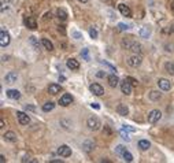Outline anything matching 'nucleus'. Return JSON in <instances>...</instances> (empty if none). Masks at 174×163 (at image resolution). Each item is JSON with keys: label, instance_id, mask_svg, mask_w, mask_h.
<instances>
[{"label": "nucleus", "instance_id": "obj_1", "mask_svg": "<svg viewBox=\"0 0 174 163\" xmlns=\"http://www.w3.org/2000/svg\"><path fill=\"white\" fill-rule=\"evenodd\" d=\"M87 125H88V127H89L91 130H99V129H100V126H102V122H100L99 118H96V117H91V118H88Z\"/></svg>", "mask_w": 174, "mask_h": 163}, {"label": "nucleus", "instance_id": "obj_2", "mask_svg": "<svg viewBox=\"0 0 174 163\" xmlns=\"http://www.w3.org/2000/svg\"><path fill=\"white\" fill-rule=\"evenodd\" d=\"M162 118V113L159 110H152L148 114V122L150 123H156L159 122V119Z\"/></svg>", "mask_w": 174, "mask_h": 163}, {"label": "nucleus", "instance_id": "obj_3", "mask_svg": "<svg viewBox=\"0 0 174 163\" xmlns=\"http://www.w3.org/2000/svg\"><path fill=\"white\" fill-rule=\"evenodd\" d=\"M10 40H11L10 34H8L4 29H2V30H0V45H2V47H7L8 44H10Z\"/></svg>", "mask_w": 174, "mask_h": 163}, {"label": "nucleus", "instance_id": "obj_4", "mask_svg": "<svg viewBox=\"0 0 174 163\" xmlns=\"http://www.w3.org/2000/svg\"><path fill=\"white\" fill-rule=\"evenodd\" d=\"M128 65L129 66H132V67H137V66H140L141 65V56L140 55H133V56H130L128 59Z\"/></svg>", "mask_w": 174, "mask_h": 163}, {"label": "nucleus", "instance_id": "obj_5", "mask_svg": "<svg viewBox=\"0 0 174 163\" xmlns=\"http://www.w3.org/2000/svg\"><path fill=\"white\" fill-rule=\"evenodd\" d=\"M17 118H18V121H19L21 125H28L30 122L29 115H28L26 113H23V111H18V113H17Z\"/></svg>", "mask_w": 174, "mask_h": 163}, {"label": "nucleus", "instance_id": "obj_6", "mask_svg": "<svg viewBox=\"0 0 174 163\" xmlns=\"http://www.w3.org/2000/svg\"><path fill=\"white\" fill-rule=\"evenodd\" d=\"M132 85L130 82L128 81V79H123V81L121 82V91H122V93H125V95H130L132 93Z\"/></svg>", "mask_w": 174, "mask_h": 163}, {"label": "nucleus", "instance_id": "obj_7", "mask_svg": "<svg viewBox=\"0 0 174 163\" xmlns=\"http://www.w3.org/2000/svg\"><path fill=\"white\" fill-rule=\"evenodd\" d=\"M89 89H91V92H92L93 95H96V96H102L104 93V89H103V86L100 84H92L89 86Z\"/></svg>", "mask_w": 174, "mask_h": 163}, {"label": "nucleus", "instance_id": "obj_8", "mask_svg": "<svg viewBox=\"0 0 174 163\" xmlns=\"http://www.w3.org/2000/svg\"><path fill=\"white\" fill-rule=\"evenodd\" d=\"M73 103V97H71V95H69V93H65V95H62L61 96V99H59V104L61 105H69V104H71Z\"/></svg>", "mask_w": 174, "mask_h": 163}, {"label": "nucleus", "instance_id": "obj_9", "mask_svg": "<svg viewBox=\"0 0 174 163\" xmlns=\"http://www.w3.org/2000/svg\"><path fill=\"white\" fill-rule=\"evenodd\" d=\"M58 153L63 158H69L71 155V148H69L67 145H61L58 148Z\"/></svg>", "mask_w": 174, "mask_h": 163}, {"label": "nucleus", "instance_id": "obj_10", "mask_svg": "<svg viewBox=\"0 0 174 163\" xmlns=\"http://www.w3.org/2000/svg\"><path fill=\"white\" fill-rule=\"evenodd\" d=\"M158 85H159V88L162 89V91H169V89L172 88L170 81L169 79H166V78H159L158 79Z\"/></svg>", "mask_w": 174, "mask_h": 163}, {"label": "nucleus", "instance_id": "obj_11", "mask_svg": "<svg viewBox=\"0 0 174 163\" xmlns=\"http://www.w3.org/2000/svg\"><path fill=\"white\" fill-rule=\"evenodd\" d=\"M118 10H119V12H121L123 17H132V10L129 8L126 4H119Z\"/></svg>", "mask_w": 174, "mask_h": 163}, {"label": "nucleus", "instance_id": "obj_12", "mask_svg": "<svg viewBox=\"0 0 174 163\" xmlns=\"http://www.w3.org/2000/svg\"><path fill=\"white\" fill-rule=\"evenodd\" d=\"M25 25H26L29 29H36L37 28V22H36V18L34 17H28L26 19H25Z\"/></svg>", "mask_w": 174, "mask_h": 163}, {"label": "nucleus", "instance_id": "obj_13", "mask_svg": "<svg viewBox=\"0 0 174 163\" xmlns=\"http://www.w3.org/2000/svg\"><path fill=\"white\" fill-rule=\"evenodd\" d=\"M66 65H67V67H69L70 70H78V69H80V63H78V60L73 59V58H70V59H67Z\"/></svg>", "mask_w": 174, "mask_h": 163}, {"label": "nucleus", "instance_id": "obj_14", "mask_svg": "<svg viewBox=\"0 0 174 163\" xmlns=\"http://www.w3.org/2000/svg\"><path fill=\"white\" fill-rule=\"evenodd\" d=\"M3 139L8 143H15L17 141V134H15L14 132H6L4 134H3Z\"/></svg>", "mask_w": 174, "mask_h": 163}, {"label": "nucleus", "instance_id": "obj_15", "mask_svg": "<svg viewBox=\"0 0 174 163\" xmlns=\"http://www.w3.org/2000/svg\"><path fill=\"white\" fill-rule=\"evenodd\" d=\"M48 92L51 95H58V93H61L62 92V86L58 85V84H51L48 86Z\"/></svg>", "mask_w": 174, "mask_h": 163}, {"label": "nucleus", "instance_id": "obj_16", "mask_svg": "<svg viewBox=\"0 0 174 163\" xmlns=\"http://www.w3.org/2000/svg\"><path fill=\"white\" fill-rule=\"evenodd\" d=\"M17 79H18L17 73H8V74H6V77H4V81L7 82V84H14V82H17Z\"/></svg>", "mask_w": 174, "mask_h": 163}, {"label": "nucleus", "instance_id": "obj_17", "mask_svg": "<svg viewBox=\"0 0 174 163\" xmlns=\"http://www.w3.org/2000/svg\"><path fill=\"white\" fill-rule=\"evenodd\" d=\"M6 93H7V96H8L10 99H12V100H18V99L21 97L19 91H17V89H8Z\"/></svg>", "mask_w": 174, "mask_h": 163}, {"label": "nucleus", "instance_id": "obj_18", "mask_svg": "<svg viewBox=\"0 0 174 163\" xmlns=\"http://www.w3.org/2000/svg\"><path fill=\"white\" fill-rule=\"evenodd\" d=\"M117 113L119 115H122V117H126V115L129 114V108L126 107V104H118V107H117Z\"/></svg>", "mask_w": 174, "mask_h": 163}, {"label": "nucleus", "instance_id": "obj_19", "mask_svg": "<svg viewBox=\"0 0 174 163\" xmlns=\"http://www.w3.org/2000/svg\"><path fill=\"white\" fill-rule=\"evenodd\" d=\"M107 79H108V85L112 86V88H115V86L118 85V82H119V78L115 74H110L108 77H107Z\"/></svg>", "mask_w": 174, "mask_h": 163}, {"label": "nucleus", "instance_id": "obj_20", "mask_svg": "<svg viewBox=\"0 0 174 163\" xmlns=\"http://www.w3.org/2000/svg\"><path fill=\"white\" fill-rule=\"evenodd\" d=\"M129 51H132V52H134V54H141L143 48H141V45L137 43V41H133V43H132V45H130V48H129Z\"/></svg>", "mask_w": 174, "mask_h": 163}, {"label": "nucleus", "instance_id": "obj_21", "mask_svg": "<svg viewBox=\"0 0 174 163\" xmlns=\"http://www.w3.org/2000/svg\"><path fill=\"white\" fill-rule=\"evenodd\" d=\"M82 148H84L87 152H91V151H92V149L95 148V143L91 141V140H87V141L82 144Z\"/></svg>", "mask_w": 174, "mask_h": 163}, {"label": "nucleus", "instance_id": "obj_22", "mask_svg": "<svg viewBox=\"0 0 174 163\" xmlns=\"http://www.w3.org/2000/svg\"><path fill=\"white\" fill-rule=\"evenodd\" d=\"M41 44H43L47 51H53V44L48 40V38H43V40H41Z\"/></svg>", "mask_w": 174, "mask_h": 163}, {"label": "nucleus", "instance_id": "obj_23", "mask_svg": "<svg viewBox=\"0 0 174 163\" xmlns=\"http://www.w3.org/2000/svg\"><path fill=\"white\" fill-rule=\"evenodd\" d=\"M138 147H140L143 151H147V149L151 147V144L148 140H140V141H138Z\"/></svg>", "mask_w": 174, "mask_h": 163}, {"label": "nucleus", "instance_id": "obj_24", "mask_svg": "<svg viewBox=\"0 0 174 163\" xmlns=\"http://www.w3.org/2000/svg\"><path fill=\"white\" fill-rule=\"evenodd\" d=\"M53 108H55V104H53L52 101H48V103H45L43 105V111H45V113H49V111H52Z\"/></svg>", "mask_w": 174, "mask_h": 163}, {"label": "nucleus", "instance_id": "obj_25", "mask_svg": "<svg viewBox=\"0 0 174 163\" xmlns=\"http://www.w3.org/2000/svg\"><path fill=\"white\" fill-rule=\"evenodd\" d=\"M164 70H166V73H169V74H174V63L167 62L166 65H164Z\"/></svg>", "mask_w": 174, "mask_h": 163}, {"label": "nucleus", "instance_id": "obj_26", "mask_svg": "<svg viewBox=\"0 0 174 163\" xmlns=\"http://www.w3.org/2000/svg\"><path fill=\"white\" fill-rule=\"evenodd\" d=\"M140 34H141V37H144V38H148L150 37V34H151V30L148 29L147 26H144V28H141V30H140Z\"/></svg>", "mask_w": 174, "mask_h": 163}, {"label": "nucleus", "instance_id": "obj_27", "mask_svg": "<svg viewBox=\"0 0 174 163\" xmlns=\"http://www.w3.org/2000/svg\"><path fill=\"white\" fill-rule=\"evenodd\" d=\"M58 18L62 19V21H66V19H67V12H66L63 8H59L58 10Z\"/></svg>", "mask_w": 174, "mask_h": 163}, {"label": "nucleus", "instance_id": "obj_28", "mask_svg": "<svg viewBox=\"0 0 174 163\" xmlns=\"http://www.w3.org/2000/svg\"><path fill=\"white\" fill-rule=\"evenodd\" d=\"M122 156H123V159H125L126 162H133V155H132L129 151H125L122 153Z\"/></svg>", "mask_w": 174, "mask_h": 163}, {"label": "nucleus", "instance_id": "obj_29", "mask_svg": "<svg viewBox=\"0 0 174 163\" xmlns=\"http://www.w3.org/2000/svg\"><path fill=\"white\" fill-rule=\"evenodd\" d=\"M150 99L151 100H159L160 99V93L159 92H156V91H152V92H150Z\"/></svg>", "mask_w": 174, "mask_h": 163}, {"label": "nucleus", "instance_id": "obj_30", "mask_svg": "<svg viewBox=\"0 0 174 163\" xmlns=\"http://www.w3.org/2000/svg\"><path fill=\"white\" fill-rule=\"evenodd\" d=\"M119 133H121V136H122L123 140H126V141H130V137H129V134L125 132V129H123V127L121 129V132H119Z\"/></svg>", "mask_w": 174, "mask_h": 163}, {"label": "nucleus", "instance_id": "obj_31", "mask_svg": "<svg viewBox=\"0 0 174 163\" xmlns=\"http://www.w3.org/2000/svg\"><path fill=\"white\" fill-rule=\"evenodd\" d=\"M29 41L32 43V45H33L34 48H36V49H39V41L36 40V37H33V36H32V37L29 38Z\"/></svg>", "mask_w": 174, "mask_h": 163}, {"label": "nucleus", "instance_id": "obj_32", "mask_svg": "<svg viewBox=\"0 0 174 163\" xmlns=\"http://www.w3.org/2000/svg\"><path fill=\"white\" fill-rule=\"evenodd\" d=\"M125 151H126V148H125L123 145H118V147L115 148V152H117V153H119V155H122V153L125 152Z\"/></svg>", "mask_w": 174, "mask_h": 163}, {"label": "nucleus", "instance_id": "obj_33", "mask_svg": "<svg viewBox=\"0 0 174 163\" xmlns=\"http://www.w3.org/2000/svg\"><path fill=\"white\" fill-rule=\"evenodd\" d=\"M89 36L92 38H97V32H96V29H95V28L89 29Z\"/></svg>", "mask_w": 174, "mask_h": 163}, {"label": "nucleus", "instance_id": "obj_34", "mask_svg": "<svg viewBox=\"0 0 174 163\" xmlns=\"http://www.w3.org/2000/svg\"><path fill=\"white\" fill-rule=\"evenodd\" d=\"M126 79H128V81L130 82V84L133 85V86H137V84H138V82H137V79H134L133 77H128V78H126Z\"/></svg>", "mask_w": 174, "mask_h": 163}, {"label": "nucleus", "instance_id": "obj_35", "mask_svg": "<svg viewBox=\"0 0 174 163\" xmlns=\"http://www.w3.org/2000/svg\"><path fill=\"white\" fill-rule=\"evenodd\" d=\"M81 55L84 56V59H85V60H89V56H88V49H87V48H85V49L81 52Z\"/></svg>", "mask_w": 174, "mask_h": 163}, {"label": "nucleus", "instance_id": "obj_36", "mask_svg": "<svg viewBox=\"0 0 174 163\" xmlns=\"http://www.w3.org/2000/svg\"><path fill=\"white\" fill-rule=\"evenodd\" d=\"M123 129H125V130H129V132H136V129H134V127L128 126V125H123Z\"/></svg>", "mask_w": 174, "mask_h": 163}, {"label": "nucleus", "instance_id": "obj_37", "mask_svg": "<svg viewBox=\"0 0 174 163\" xmlns=\"http://www.w3.org/2000/svg\"><path fill=\"white\" fill-rule=\"evenodd\" d=\"M118 28H119V30H126V29H129V26L128 25H125V24H119Z\"/></svg>", "mask_w": 174, "mask_h": 163}, {"label": "nucleus", "instance_id": "obj_38", "mask_svg": "<svg viewBox=\"0 0 174 163\" xmlns=\"http://www.w3.org/2000/svg\"><path fill=\"white\" fill-rule=\"evenodd\" d=\"M58 30H59V32H61V33H62V34H66V29H65V26H63V25H61V26H59V28H58Z\"/></svg>", "mask_w": 174, "mask_h": 163}, {"label": "nucleus", "instance_id": "obj_39", "mask_svg": "<svg viewBox=\"0 0 174 163\" xmlns=\"http://www.w3.org/2000/svg\"><path fill=\"white\" fill-rule=\"evenodd\" d=\"M26 110H29V111H36V107H33V105H26Z\"/></svg>", "mask_w": 174, "mask_h": 163}, {"label": "nucleus", "instance_id": "obj_40", "mask_svg": "<svg viewBox=\"0 0 174 163\" xmlns=\"http://www.w3.org/2000/svg\"><path fill=\"white\" fill-rule=\"evenodd\" d=\"M91 107H92V108H96V110H99L100 105L97 104V103H92V104H91Z\"/></svg>", "mask_w": 174, "mask_h": 163}, {"label": "nucleus", "instance_id": "obj_41", "mask_svg": "<svg viewBox=\"0 0 174 163\" xmlns=\"http://www.w3.org/2000/svg\"><path fill=\"white\" fill-rule=\"evenodd\" d=\"M73 36H74L75 38H77V40H80V38L82 37V36H81V34H80V33H77V32H75V33H73Z\"/></svg>", "mask_w": 174, "mask_h": 163}, {"label": "nucleus", "instance_id": "obj_42", "mask_svg": "<svg viewBox=\"0 0 174 163\" xmlns=\"http://www.w3.org/2000/svg\"><path fill=\"white\" fill-rule=\"evenodd\" d=\"M51 163H63V161H59V159H53V161H49Z\"/></svg>", "mask_w": 174, "mask_h": 163}, {"label": "nucleus", "instance_id": "obj_43", "mask_svg": "<svg viewBox=\"0 0 174 163\" xmlns=\"http://www.w3.org/2000/svg\"><path fill=\"white\" fill-rule=\"evenodd\" d=\"M22 162H23V163L25 162H30V158H29V156H25V158L22 159Z\"/></svg>", "mask_w": 174, "mask_h": 163}, {"label": "nucleus", "instance_id": "obj_44", "mask_svg": "<svg viewBox=\"0 0 174 163\" xmlns=\"http://www.w3.org/2000/svg\"><path fill=\"white\" fill-rule=\"evenodd\" d=\"M0 162H2V163H4V162H6V158H4V155H2V156H0Z\"/></svg>", "mask_w": 174, "mask_h": 163}, {"label": "nucleus", "instance_id": "obj_45", "mask_svg": "<svg viewBox=\"0 0 174 163\" xmlns=\"http://www.w3.org/2000/svg\"><path fill=\"white\" fill-rule=\"evenodd\" d=\"M106 75V73H97V77H104Z\"/></svg>", "mask_w": 174, "mask_h": 163}, {"label": "nucleus", "instance_id": "obj_46", "mask_svg": "<svg viewBox=\"0 0 174 163\" xmlns=\"http://www.w3.org/2000/svg\"><path fill=\"white\" fill-rule=\"evenodd\" d=\"M78 2H81V3H87L88 0H78Z\"/></svg>", "mask_w": 174, "mask_h": 163}]
</instances>
